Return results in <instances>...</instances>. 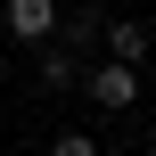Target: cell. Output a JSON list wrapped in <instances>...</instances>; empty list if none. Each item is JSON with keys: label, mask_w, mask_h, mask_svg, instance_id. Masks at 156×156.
Listing matches in <instances>:
<instances>
[{"label": "cell", "mask_w": 156, "mask_h": 156, "mask_svg": "<svg viewBox=\"0 0 156 156\" xmlns=\"http://www.w3.org/2000/svg\"><path fill=\"white\" fill-rule=\"evenodd\" d=\"M58 156H99V132H82V123H66V132H58Z\"/></svg>", "instance_id": "obj_6"}, {"label": "cell", "mask_w": 156, "mask_h": 156, "mask_svg": "<svg viewBox=\"0 0 156 156\" xmlns=\"http://www.w3.org/2000/svg\"><path fill=\"white\" fill-rule=\"evenodd\" d=\"M82 90H90L107 115H132V107H140V66H123V58H99V66H82Z\"/></svg>", "instance_id": "obj_1"}, {"label": "cell", "mask_w": 156, "mask_h": 156, "mask_svg": "<svg viewBox=\"0 0 156 156\" xmlns=\"http://www.w3.org/2000/svg\"><path fill=\"white\" fill-rule=\"evenodd\" d=\"M33 58H41V82H49V90H82V49H66V41L49 33Z\"/></svg>", "instance_id": "obj_4"}, {"label": "cell", "mask_w": 156, "mask_h": 156, "mask_svg": "<svg viewBox=\"0 0 156 156\" xmlns=\"http://www.w3.org/2000/svg\"><path fill=\"white\" fill-rule=\"evenodd\" d=\"M99 25H107V16H99L90 0H74V8H58V41H66V49H90V41H99Z\"/></svg>", "instance_id": "obj_5"}, {"label": "cell", "mask_w": 156, "mask_h": 156, "mask_svg": "<svg viewBox=\"0 0 156 156\" xmlns=\"http://www.w3.org/2000/svg\"><path fill=\"white\" fill-rule=\"evenodd\" d=\"M99 49L123 58V66H140V58H156V33L140 25V16H107V25H99Z\"/></svg>", "instance_id": "obj_3"}, {"label": "cell", "mask_w": 156, "mask_h": 156, "mask_svg": "<svg viewBox=\"0 0 156 156\" xmlns=\"http://www.w3.org/2000/svg\"><path fill=\"white\" fill-rule=\"evenodd\" d=\"M58 8H66V0H0V33H8L16 49H41V41L58 33Z\"/></svg>", "instance_id": "obj_2"}]
</instances>
